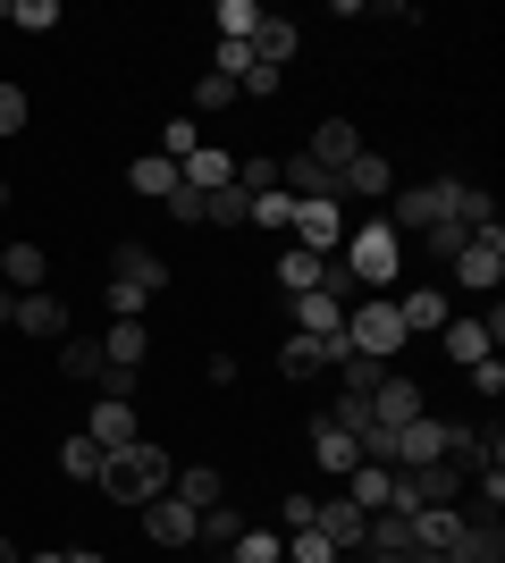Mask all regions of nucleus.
Segmentation results:
<instances>
[{
  "mask_svg": "<svg viewBox=\"0 0 505 563\" xmlns=\"http://www.w3.org/2000/svg\"><path fill=\"white\" fill-rule=\"evenodd\" d=\"M59 471L94 488V479H101V446H94V438H68V446H59Z\"/></svg>",
  "mask_w": 505,
  "mask_h": 563,
  "instance_id": "f704fd0d",
  "label": "nucleus"
},
{
  "mask_svg": "<svg viewBox=\"0 0 505 563\" xmlns=\"http://www.w3.org/2000/svg\"><path fill=\"white\" fill-rule=\"evenodd\" d=\"M94 371H101V336H59V378H76V387H94Z\"/></svg>",
  "mask_w": 505,
  "mask_h": 563,
  "instance_id": "bb28decb",
  "label": "nucleus"
},
{
  "mask_svg": "<svg viewBox=\"0 0 505 563\" xmlns=\"http://www.w3.org/2000/svg\"><path fill=\"white\" fill-rule=\"evenodd\" d=\"M211 563H228V555H211Z\"/></svg>",
  "mask_w": 505,
  "mask_h": 563,
  "instance_id": "3c124183",
  "label": "nucleus"
},
{
  "mask_svg": "<svg viewBox=\"0 0 505 563\" xmlns=\"http://www.w3.org/2000/svg\"><path fill=\"white\" fill-rule=\"evenodd\" d=\"M168 496H177L186 514H211V505H228V479H219L211 463H186L177 479H168Z\"/></svg>",
  "mask_w": 505,
  "mask_h": 563,
  "instance_id": "a211bd4d",
  "label": "nucleus"
},
{
  "mask_svg": "<svg viewBox=\"0 0 505 563\" xmlns=\"http://www.w3.org/2000/svg\"><path fill=\"white\" fill-rule=\"evenodd\" d=\"M287 228H295V244H304V253H320V261H329L337 244H345V202H295V219H287Z\"/></svg>",
  "mask_w": 505,
  "mask_h": 563,
  "instance_id": "0eeeda50",
  "label": "nucleus"
},
{
  "mask_svg": "<svg viewBox=\"0 0 505 563\" xmlns=\"http://www.w3.org/2000/svg\"><path fill=\"white\" fill-rule=\"evenodd\" d=\"M25 563H68V555H25Z\"/></svg>",
  "mask_w": 505,
  "mask_h": 563,
  "instance_id": "09e8293b",
  "label": "nucleus"
},
{
  "mask_svg": "<svg viewBox=\"0 0 505 563\" xmlns=\"http://www.w3.org/2000/svg\"><path fill=\"white\" fill-rule=\"evenodd\" d=\"M168 211L186 219V228H202V211H211V194H186V186H177V194H168Z\"/></svg>",
  "mask_w": 505,
  "mask_h": 563,
  "instance_id": "79ce46f5",
  "label": "nucleus"
},
{
  "mask_svg": "<svg viewBox=\"0 0 505 563\" xmlns=\"http://www.w3.org/2000/svg\"><path fill=\"white\" fill-rule=\"evenodd\" d=\"M304 152H312L320 168H337V177H345V161H354V152H362L354 118H320V126H312V143H304Z\"/></svg>",
  "mask_w": 505,
  "mask_h": 563,
  "instance_id": "6ab92c4d",
  "label": "nucleus"
},
{
  "mask_svg": "<svg viewBox=\"0 0 505 563\" xmlns=\"http://www.w3.org/2000/svg\"><path fill=\"white\" fill-rule=\"evenodd\" d=\"M18 126H25V93H18V85H0V135H18Z\"/></svg>",
  "mask_w": 505,
  "mask_h": 563,
  "instance_id": "37998d69",
  "label": "nucleus"
},
{
  "mask_svg": "<svg viewBox=\"0 0 505 563\" xmlns=\"http://www.w3.org/2000/svg\"><path fill=\"white\" fill-rule=\"evenodd\" d=\"M0 25H18V34H51V25H59V0H0Z\"/></svg>",
  "mask_w": 505,
  "mask_h": 563,
  "instance_id": "7c9ffc66",
  "label": "nucleus"
},
{
  "mask_svg": "<svg viewBox=\"0 0 505 563\" xmlns=\"http://www.w3.org/2000/svg\"><path fill=\"white\" fill-rule=\"evenodd\" d=\"M447 563H505V530L497 521H463V539L447 547Z\"/></svg>",
  "mask_w": 505,
  "mask_h": 563,
  "instance_id": "a878e982",
  "label": "nucleus"
},
{
  "mask_svg": "<svg viewBox=\"0 0 505 563\" xmlns=\"http://www.w3.org/2000/svg\"><path fill=\"white\" fill-rule=\"evenodd\" d=\"M421 463H447V421H405V429H387V471H421Z\"/></svg>",
  "mask_w": 505,
  "mask_h": 563,
  "instance_id": "39448f33",
  "label": "nucleus"
},
{
  "mask_svg": "<svg viewBox=\"0 0 505 563\" xmlns=\"http://www.w3.org/2000/svg\"><path fill=\"white\" fill-rule=\"evenodd\" d=\"M295 51H304V34H295L287 18H262V25H253V59H262V68H278V76H287V59H295Z\"/></svg>",
  "mask_w": 505,
  "mask_h": 563,
  "instance_id": "393cba45",
  "label": "nucleus"
},
{
  "mask_svg": "<svg viewBox=\"0 0 505 563\" xmlns=\"http://www.w3.org/2000/svg\"><path fill=\"white\" fill-rule=\"evenodd\" d=\"M278 530H237V547H228V563H278Z\"/></svg>",
  "mask_w": 505,
  "mask_h": 563,
  "instance_id": "c9c22d12",
  "label": "nucleus"
},
{
  "mask_svg": "<svg viewBox=\"0 0 505 563\" xmlns=\"http://www.w3.org/2000/svg\"><path fill=\"white\" fill-rule=\"evenodd\" d=\"M362 521H371V514H354L345 496H320V505H312V530H320V539H329V547H337L345 563L362 555Z\"/></svg>",
  "mask_w": 505,
  "mask_h": 563,
  "instance_id": "f8f14e48",
  "label": "nucleus"
},
{
  "mask_svg": "<svg viewBox=\"0 0 505 563\" xmlns=\"http://www.w3.org/2000/svg\"><path fill=\"white\" fill-rule=\"evenodd\" d=\"M9 320H18V295H9V286H0V329H9Z\"/></svg>",
  "mask_w": 505,
  "mask_h": 563,
  "instance_id": "a18cd8bd",
  "label": "nucleus"
},
{
  "mask_svg": "<svg viewBox=\"0 0 505 563\" xmlns=\"http://www.w3.org/2000/svg\"><path fill=\"white\" fill-rule=\"evenodd\" d=\"M337 353H345V336H287L278 345V378H320V371H337Z\"/></svg>",
  "mask_w": 505,
  "mask_h": 563,
  "instance_id": "ddd939ff",
  "label": "nucleus"
},
{
  "mask_svg": "<svg viewBox=\"0 0 505 563\" xmlns=\"http://www.w3.org/2000/svg\"><path fill=\"white\" fill-rule=\"evenodd\" d=\"M345 345H354V353H371V362H396V353L413 345V336H405V320H396V295H362V303L345 311Z\"/></svg>",
  "mask_w": 505,
  "mask_h": 563,
  "instance_id": "7ed1b4c3",
  "label": "nucleus"
},
{
  "mask_svg": "<svg viewBox=\"0 0 505 563\" xmlns=\"http://www.w3.org/2000/svg\"><path fill=\"white\" fill-rule=\"evenodd\" d=\"M438 336H447V353H455L463 371H472V362H488V353H497V345H488V329H481V320H447V329H438Z\"/></svg>",
  "mask_w": 505,
  "mask_h": 563,
  "instance_id": "c756f323",
  "label": "nucleus"
},
{
  "mask_svg": "<svg viewBox=\"0 0 505 563\" xmlns=\"http://www.w3.org/2000/svg\"><path fill=\"white\" fill-rule=\"evenodd\" d=\"M0 563H25V555H18V539H0Z\"/></svg>",
  "mask_w": 505,
  "mask_h": 563,
  "instance_id": "49530a36",
  "label": "nucleus"
},
{
  "mask_svg": "<svg viewBox=\"0 0 505 563\" xmlns=\"http://www.w3.org/2000/svg\"><path fill=\"white\" fill-rule=\"evenodd\" d=\"M278 194H295V202H345L337 168H320L312 152H287V161H278Z\"/></svg>",
  "mask_w": 505,
  "mask_h": 563,
  "instance_id": "6e6552de",
  "label": "nucleus"
},
{
  "mask_svg": "<svg viewBox=\"0 0 505 563\" xmlns=\"http://www.w3.org/2000/svg\"><path fill=\"white\" fill-rule=\"evenodd\" d=\"M127 186L144 194V202H168V194H177V161H168V152H161V161H152V152H144V161L127 168Z\"/></svg>",
  "mask_w": 505,
  "mask_h": 563,
  "instance_id": "cd10ccee",
  "label": "nucleus"
},
{
  "mask_svg": "<svg viewBox=\"0 0 505 563\" xmlns=\"http://www.w3.org/2000/svg\"><path fill=\"white\" fill-rule=\"evenodd\" d=\"M168 479H177V463H168L152 438H135V446L101 454V479H94V488L110 496V505H152V496H168Z\"/></svg>",
  "mask_w": 505,
  "mask_h": 563,
  "instance_id": "f257e3e1",
  "label": "nucleus"
},
{
  "mask_svg": "<svg viewBox=\"0 0 505 563\" xmlns=\"http://www.w3.org/2000/svg\"><path fill=\"white\" fill-rule=\"evenodd\" d=\"M0 211H9V186H0Z\"/></svg>",
  "mask_w": 505,
  "mask_h": 563,
  "instance_id": "8fccbe9b",
  "label": "nucleus"
},
{
  "mask_svg": "<svg viewBox=\"0 0 505 563\" xmlns=\"http://www.w3.org/2000/svg\"><path fill=\"white\" fill-rule=\"evenodd\" d=\"M228 177H237V152H219V143H202V152L177 161V186H186V194H219Z\"/></svg>",
  "mask_w": 505,
  "mask_h": 563,
  "instance_id": "2eb2a0df",
  "label": "nucleus"
},
{
  "mask_svg": "<svg viewBox=\"0 0 505 563\" xmlns=\"http://www.w3.org/2000/svg\"><path fill=\"white\" fill-rule=\"evenodd\" d=\"M85 438H94L101 454H119V446H135V438H144V421H135V404H110V396H101L94 421H85Z\"/></svg>",
  "mask_w": 505,
  "mask_h": 563,
  "instance_id": "4468645a",
  "label": "nucleus"
},
{
  "mask_svg": "<svg viewBox=\"0 0 505 563\" xmlns=\"http://www.w3.org/2000/svg\"><path fill=\"white\" fill-rule=\"evenodd\" d=\"M244 211H253V194H244V186H219L211 211H202V228H244Z\"/></svg>",
  "mask_w": 505,
  "mask_h": 563,
  "instance_id": "72a5a7b5",
  "label": "nucleus"
},
{
  "mask_svg": "<svg viewBox=\"0 0 505 563\" xmlns=\"http://www.w3.org/2000/svg\"><path fill=\"white\" fill-rule=\"evenodd\" d=\"M161 152H168V161H186V152H202V118H168V126H161Z\"/></svg>",
  "mask_w": 505,
  "mask_h": 563,
  "instance_id": "e433bc0d",
  "label": "nucleus"
},
{
  "mask_svg": "<svg viewBox=\"0 0 505 563\" xmlns=\"http://www.w3.org/2000/svg\"><path fill=\"white\" fill-rule=\"evenodd\" d=\"M380 371H387V362H371V353H354V345L337 353V378H345V396H371V387H380Z\"/></svg>",
  "mask_w": 505,
  "mask_h": 563,
  "instance_id": "473e14b6",
  "label": "nucleus"
},
{
  "mask_svg": "<svg viewBox=\"0 0 505 563\" xmlns=\"http://www.w3.org/2000/svg\"><path fill=\"white\" fill-rule=\"evenodd\" d=\"M472 387H481V396H497V387H505V362H497V353H488V362H472Z\"/></svg>",
  "mask_w": 505,
  "mask_h": 563,
  "instance_id": "c03bdc74",
  "label": "nucleus"
},
{
  "mask_svg": "<svg viewBox=\"0 0 505 563\" xmlns=\"http://www.w3.org/2000/svg\"><path fill=\"white\" fill-rule=\"evenodd\" d=\"M194 521H202V514H186L177 496H152V505H144V539L152 547H194Z\"/></svg>",
  "mask_w": 505,
  "mask_h": 563,
  "instance_id": "f3484780",
  "label": "nucleus"
},
{
  "mask_svg": "<svg viewBox=\"0 0 505 563\" xmlns=\"http://www.w3.org/2000/svg\"><path fill=\"white\" fill-rule=\"evenodd\" d=\"M345 488H354V496H345L354 514H387V496H396V471H387V463H354V471H345Z\"/></svg>",
  "mask_w": 505,
  "mask_h": 563,
  "instance_id": "4be33fe9",
  "label": "nucleus"
},
{
  "mask_svg": "<svg viewBox=\"0 0 505 563\" xmlns=\"http://www.w3.org/2000/svg\"><path fill=\"white\" fill-rule=\"evenodd\" d=\"M43 278H51V253L25 244V235H9V244H0V286H9V295H43Z\"/></svg>",
  "mask_w": 505,
  "mask_h": 563,
  "instance_id": "9b49d317",
  "label": "nucleus"
},
{
  "mask_svg": "<svg viewBox=\"0 0 505 563\" xmlns=\"http://www.w3.org/2000/svg\"><path fill=\"white\" fill-rule=\"evenodd\" d=\"M101 362L144 371V362H152V329H144V320H110V329H101Z\"/></svg>",
  "mask_w": 505,
  "mask_h": 563,
  "instance_id": "aec40b11",
  "label": "nucleus"
},
{
  "mask_svg": "<svg viewBox=\"0 0 505 563\" xmlns=\"http://www.w3.org/2000/svg\"><path fill=\"white\" fill-rule=\"evenodd\" d=\"M228 101H237V85H228V76H202V85H194V110H202V118L228 110Z\"/></svg>",
  "mask_w": 505,
  "mask_h": 563,
  "instance_id": "a19ab883",
  "label": "nucleus"
},
{
  "mask_svg": "<svg viewBox=\"0 0 505 563\" xmlns=\"http://www.w3.org/2000/svg\"><path fill=\"white\" fill-rule=\"evenodd\" d=\"M278 286H287V295H312V286H320V253L287 244V253H278Z\"/></svg>",
  "mask_w": 505,
  "mask_h": 563,
  "instance_id": "2f4dec72",
  "label": "nucleus"
},
{
  "mask_svg": "<svg viewBox=\"0 0 505 563\" xmlns=\"http://www.w3.org/2000/svg\"><path fill=\"white\" fill-rule=\"evenodd\" d=\"M287 219H295V194H278V186H270V194H253L244 228H287Z\"/></svg>",
  "mask_w": 505,
  "mask_h": 563,
  "instance_id": "4c0bfd02",
  "label": "nucleus"
},
{
  "mask_svg": "<svg viewBox=\"0 0 505 563\" xmlns=\"http://www.w3.org/2000/svg\"><path fill=\"white\" fill-rule=\"evenodd\" d=\"M463 496V471H447V463H421V471H396V514H430V505H455Z\"/></svg>",
  "mask_w": 505,
  "mask_h": 563,
  "instance_id": "20e7f679",
  "label": "nucleus"
},
{
  "mask_svg": "<svg viewBox=\"0 0 505 563\" xmlns=\"http://www.w3.org/2000/svg\"><path fill=\"white\" fill-rule=\"evenodd\" d=\"M396 320H405V336H438L455 320V303H447L438 286H413V295H396Z\"/></svg>",
  "mask_w": 505,
  "mask_h": 563,
  "instance_id": "dca6fc26",
  "label": "nucleus"
},
{
  "mask_svg": "<svg viewBox=\"0 0 505 563\" xmlns=\"http://www.w3.org/2000/svg\"><path fill=\"white\" fill-rule=\"evenodd\" d=\"M337 186H345V194H371V202H380V194H396V168H387L380 152L362 143L354 161H345V177H337Z\"/></svg>",
  "mask_w": 505,
  "mask_h": 563,
  "instance_id": "b1692460",
  "label": "nucleus"
},
{
  "mask_svg": "<svg viewBox=\"0 0 505 563\" xmlns=\"http://www.w3.org/2000/svg\"><path fill=\"white\" fill-rule=\"evenodd\" d=\"M101 303H110V320H144V303H152V295H135V286H119V278H110V286H101Z\"/></svg>",
  "mask_w": 505,
  "mask_h": 563,
  "instance_id": "58836bf2",
  "label": "nucleus"
},
{
  "mask_svg": "<svg viewBox=\"0 0 505 563\" xmlns=\"http://www.w3.org/2000/svg\"><path fill=\"white\" fill-rule=\"evenodd\" d=\"M337 261L354 269V286H371V295H387V286L405 278V235L387 228V219H354V235L337 244Z\"/></svg>",
  "mask_w": 505,
  "mask_h": 563,
  "instance_id": "f03ea898",
  "label": "nucleus"
},
{
  "mask_svg": "<svg viewBox=\"0 0 505 563\" xmlns=\"http://www.w3.org/2000/svg\"><path fill=\"white\" fill-rule=\"evenodd\" d=\"M262 18H270L262 0H219V9H211V25H219V43H253V25H262Z\"/></svg>",
  "mask_w": 505,
  "mask_h": 563,
  "instance_id": "c85d7f7f",
  "label": "nucleus"
},
{
  "mask_svg": "<svg viewBox=\"0 0 505 563\" xmlns=\"http://www.w3.org/2000/svg\"><path fill=\"white\" fill-rule=\"evenodd\" d=\"M228 186H244V194H270L278 186V161H237V177Z\"/></svg>",
  "mask_w": 505,
  "mask_h": 563,
  "instance_id": "ea45409f",
  "label": "nucleus"
},
{
  "mask_svg": "<svg viewBox=\"0 0 505 563\" xmlns=\"http://www.w3.org/2000/svg\"><path fill=\"white\" fill-rule=\"evenodd\" d=\"M362 412H371V429H405V421H421V387L405 371H380V387L362 396Z\"/></svg>",
  "mask_w": 505,
  "mask_h": 563,
  "instance_id": "423d86ee",
  "label": "nucleus"
},
{
  "mask_svg": "<svg viewBox=\"0 0 505 563\" xmlns=\"http://www.w3.org/2000/svg\"><path fill=\"white\" fill-rule=\"evenodd\" d=\"M68 563H110V555H94V547H76V555H68Z\"/></svg>",
  "mask_w": 505,
  "mask_h": 563,
  "instance_id": "de8ad7c7",
  "label": "nucleus"
},
{
  "mask_svg": "<svg viewBox=\"0 0 505 563\" xmlns=\"http://www.w3.org/2000/svg\"><path fill=\"white\" fill-rule=\"evenodd\" d=\"M18 329H25V336H43V345H59L76 320H68V303H59V295H18Z\"/></svg>",
  "mask_w": 505,
  "mask_h": 563,
  "instance_id": "412c9836",
  "label": "nucleus"
},
{
  "mask_svg": "<svg viewBox=\"0 0 505 563\" xmlns=\"http://www.w3.org/2000/svg\"><path fill=\"white\" fill-rule=\"evenodd\" d=\"M295 336H345V303L337 295H295Z\"/></svg>",
  "mask_w": 505,
  "mask_h": 563,
  "instance_id": "5701e85b",
  "label": "nucleus"
},
{
  "mask_svg": "<svg viewBox=\"0 0 505 563\" xmlns=\"http://www.w3.org/2000/svg\"><path fill=\"white\" fill-rule=\"evenodd\" d=\"M110 278L135 286V295H161V286H168V261L152 253V244H135V235H127V244H110Z\"/></svg>",
  "mask_w": 505,
  "mask_h": 563,
  "instance_id": "1a4fd4ad",
  "label": "nucleus"
},
{
  "mask_svg": "<svg viewBox=\"0 0 505 563\" xmlns=\"http://www.w3.org/2000/svg\"><path fill=\"white\" fill-rule=\"evenodd\" d=\"M455 278L472 286V295H497V278H505V228L463 244V253H455Z\"/></svg>",
  "mask_w": 505,
  "mask_h": 563,
  "instance_id": "9d476101",
  "label": "nucleus"
}]
</instances>
